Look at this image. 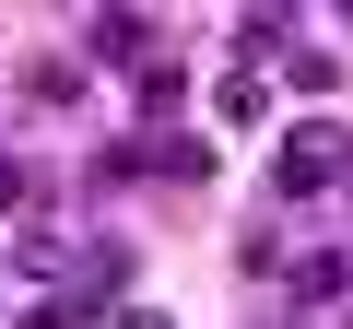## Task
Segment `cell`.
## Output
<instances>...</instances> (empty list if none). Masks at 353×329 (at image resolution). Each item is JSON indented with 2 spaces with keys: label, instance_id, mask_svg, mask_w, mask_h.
<instances>
[{
  "label": "cell",
  "instance_id": "cell-4",
  "mask_svg": "<svg viewBox=\"0 0 353 329\" xmlns=\"http://www.w3.org/2000/svg\"><path fill=\"white\" fill-rule=\"evenodd\" d=\"M176 106H189V71L153 59V71H141V118H176Z\"/></svg>",
  "mask_w": 353,
  "mask_h": 329
},
{
  "label": "cell",
  "instance_id": "cell-7",
  "mask_svg": "<svg viewBox=\"0 0 353 329\" xmlns=\"http://www.w3.org/2000/svg\"><path fill=\"white\" fill-rule=\"evenodd\" d=\"M24 329H83V306H36V317H24Z\"/></svg>",
  "mask_w": 353,
  "mask_h": 329
},
{
  "label": "cell",
  "instance_id": "cell-5",
  "mask_svg": "<svg viewBox=\"0 0 353 329\" xmlns=\"http://www.w3.org/2000/svg\"><path fill=\"white\" fill-rule=\"evenodd\" d=\"M283 83H294V94H330V83H341V59H330V47H294V59H283Z\"/></svg>",
  "mask_w": 353,
  "mask_h": 329
},
{
  "label": "cell",
  "instance_id": "cell-8",
  "mask_svg": "<svg viewBox=\"0 0 353 329\" xmlns=\"http://www.w3.org/2000/svg\"><path fill=\"white\" fill-rule=\"evenodd\" d=\"M118 329H165V306H118Z\"/></svg>",
  "mask_w": 353,
  "mask_h": 329
},
{
  "label": "cell",
  "instance_id": "cell-2",
  "mask_svg": "<svg viewBox=\"0 0 353 329\" xmlns=\"http://www.w3.org/2000/svg\"><path fill=\"white\" fill-rule=\"evenodd\" d=\"M83 47H94V59H130V71H153V24H141V12H94V24H83Z\"/></svg>",
  "mask_w": 353,
  "mask_h": 329
},
{
  "label": "cell",
  "instance_id": "cell-1",
  "mask_svg": "<svg viewBox=\"0 0 353 329\" xmlns=\"http://www.w3.org/2000/svg\"><path fill=\"white\" fill-rule=\"evenodd\" d=\"M271 189H283V200H318V189H353V141H341L330 118L283 129V153H271Z\"/></svg>",
  "mask_w": 353,
  "mask_h": 329
},
{
  "label": "cell",
  "instance_id": "cell-6",
  "mask_svg": "<svg viewBox=\"0 0 353 329\" xmlns=\"http://www.w3.org/2000/svg\"><path fill=\"white\" fill-rule=\"evenodd\" d=\"M0 212H24V164L12 153H0Z\"/></svg>",
  "mask_w": 353,
  "mask_h": 329
},
{
  "label": "cell",
  "instance_id": "cell-3",
  "mask_svg": "<svg viewBox=\"0 0 353 329\" xmlns=\"http://www.w3.org/2000/svg\"><path fill=\"white\" fill-rule=\"evenodd\" d=\"M212 118H224V129H259V118H271V83H259V71L236 59V71L212 83Z\"/></svg>",
  "mask_w": 353,
  "mask_h": 329
}]
</instances>
